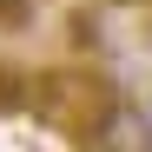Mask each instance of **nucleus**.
Listing matches in <instances>:
<instances>
[{
	"label": "nucleus",
	"mask_w": 152,
	"mask_h": 152,
	"mask_svg": "<svg viewBox=\"0 0 152 152\" xmlns=\"http://www.w3.org/2000/svg\"><path fill=\"white\" fill-rule=\"evenodd\" d=\"M145 113H152V93H145Z\"/></svg>",
	"instance_id": "nucleus-4"
},
{
	"label": "nucleus",
	"mask_w": 152,
	"mask_h": 152,
	"mask_svg": "<svg viewBox=\"0 0 152 152\" xmlns=\"http://www.w3.org/2000/svg\"><path fill=\"white\" fill-rule=\"evenodd\" d=\"M113 99H119L113 80L80 73V66H60V73H40V80H33V113L53 126V132H86L93 139V126L106 119Z\"/></svg>",
	"instance_id": "nucleus-1"
},
{
	"label": "nucleus",
	"mask_w": 152,
	"mask_h": 152,
	"mask_svg": "<svg viewBox=\"0 0 152 152\" xmlns=\"http://www.w3.org/2000/svg\"><path fill=\"white\" fill-rule=\"evenodd\" d=\"M20 7H27V0H0V13H20Z\"/></svg>",
	"instance_id": "nucleus-3"
},
{
	"label": "nucleus",
	"mask_w": 152,
	"mask_h": 152,
	"mask_svg": "<svg viewBox=\"0 0 152 152\" xmlns=\"http://www.w3.org/2000/svg\"><path fill=\"white\" fill-rule=\"evenodd\" d=\"M93 152H152V113H145V99H113L106 119L93 126Z\"/></svg>",
	"instance_id": "nucleus-2"
}]
</instances>
